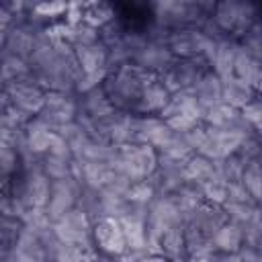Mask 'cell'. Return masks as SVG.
<instances>
[{"instance_id": "obj_1", "label": "cell", "mask_w": 262, "mask_h": 262, "mask_svg": "<svg viewBox=\"0 0 262 262\" xmlns=\"http://www.w3.org/2000/svg\"><path fill=\"white\" fill-rule=\"evenodd\" d=\"M151 78H154V74L141 70L139 66L125 63V66L113 68L108 72L102 88L106 90V94L117 111L137 115V106L141 102L143 90Z\"/></svg>"}, {"instance_id": "obj_2", "label": "cell", "mask_w": 262, "mask_h": 262, "mask_svg": "<svg viewBox=\"0 0 262 262\" xmlns=\"http://www.w3.org/2000/svg\"><path fill=\"white\" fill-rule=\"evenodd\" d=\"M217 2H190V0H160L154 2L151 8V20L166 31H178L186 27L201 29L215 10Z\"/></svg>"}, {"instance_id": "obj_3", "label": "cell", "mask_w": 262, "mask_h": 262, "mask_svg": "<svg viewBox=\"0 0 262 262\" xmlns=\"http://www.w3.org/2000/svg\"><path fill=\"white\" fill-rule=\"evenodd\" d=\"M260 6L248 0H221L215 4L213 20L215 25L233 39H242L258 20H260Z\"/></svg>"}, {"instance_id": "obj_4", "label": "cell", "mask_w": 262, "mask_h": 262, "mask_svg": "<svg viewBox=\"0 0 262 262\" xmlns=\"http://www.w3.org/2000/svg\"><path fill=\"white\" fill-rule=\"evenodd\" d=\"M160 154L145 143H127L117 149L115 166L131 180H149L158 170Z\"/></svg>"}, {"instance_id": "obj_5", "label": "cell", "mask_w": 262, "mask_h": 262, "mask_svg": "<svg viewBox=\"0 0 262 262\" xmlns=\"http://www.w3.org/2000/svg\"><path fill=\"white\" fill-rule=\"evenodd\" d=\"M168 49L176 59H205L211 66L215 53V41H211L201 29L186 27L170 33Z\"/></svg>"}, {"instance_id": "obj_6", "label": "cell", "mask_w": 262, "mask_h": 262, "mask_svg": "<svg viewBox=\"0 0 262 262\" xmlns=\"http://www.w3.org/2000/svg\"><path fill=\"white\" fill-rule=\"evenodd\" d=\"M80 115V102H78V94L74 92H47L45 96V106L43 111L37 115L45 125H49L53 131H57L59 127L76 121Z\"/></svg>"}, {"instance_id": "obj_7", "label": "cell", "mask_w": 262, "mask_h": 262, "mask_svg": "<svg viewBox=\"0 0 262 262\" xmlns=\"http://www.w3.org/2000/svg\"><path fill=\"white\" fill-rule=\"evenodd\" d=\"M2 92L8 96L12 106L27 113L29 117H37L45 106L47 90L37 82L35 76H31L27 80H20V82H12V84L4 86Z\"/></svg>"}, {"instance_id": "obj_8", "label": "cell", "mask_w": 262, "mask_h": 262, "mask_svg": "<svg viewBox=\"0 0 262 262\" xmlns=\"http://www.w3.org/2000/svg\"><path fill=\"white\" fill-rule=\"evenodd\" d=\"M92 227L94 221L80 207H74L53 223V231L61 244H80V246H94Z\"/></svg>"}, {"instance_id": "obj_9", "label": "cell", "mask_w": 262, "mask_h": 262, "mask_svg": "<svg viewBox=\"0 0 262 262\" xmlns=\"http://www.w3.org/2000/svg\"><path fill=\"white\" fill-rule=\"evenodd\" d=\"M92 242H94V248L98 252L113 256V258H121L123 254L129 252L121 221L117 217H102V219L94 221Z\"/></svg>"}, {"instance_id": "obj_10", "label": "cell", "mask_w": 262, "mask_h": 262, "mask_svg": "<svg viewBox=\"0 0 262 262\" xmlns=\"http://www.w3.org/2000/svg\"><path fill=\"white\" fill-rule=\"evenodd\" d=\"M207 70H211V66L205 59H176L160 76V80L170 90V94H174V92H182V90H192L196 80Z\"/></svg>"}, {"instance_id": "obj_11", "label": "cell", "mask_w": 262, "mask_h": 262, "mask_svg": "<svg viewBox=\"0 0 262 262\" xmlns=\"http://www.w3.org/2000/svg\"><path fill=\"white\" fill-rule=\"evenodd\" d=\"M246 137L237 131H223V129H213V127H207V135H205V141L201 143V147L196 149V154L213 160V162H219L223 158H229L233 156L242 141Z\"/></svg>"}, {"instance_id": "obj_12", "label": "cell", "mask_w": 262, "mask_h": 262, "mask_svg": "<svg viewBox=\"0 0 262 262\" xmlns=\"http://www.w3.org/2000/svg\"><path fill=\"white\" fill-rule=\"evenodd\" d=\"M203 123L207 127H213V129H223V131H237L242 133L244 137H250V135H256L258 131L244 119L242 111L225 104V102H219L211 108L205 111V117H203Z\"/></svg>"}, {"instance_id": "obj_13", "label": "cell", "mask_w": 262, "mask_h": 262, "mask_svg": "<svg viewBox=\"0 0 262 262\" xmlns=\"http://www.w3.org/2000/svg\"><path fill=\"white\" fill-rule=\"evenodd\" d=\"M82 184L76 178H66V180H55L51 182V194L47 201V215L55 223L59 217H63L68 211H72L78 205Z\"/></svg>"}, {"instance_id": "obj_14", "label": "cell", "mask_w": 262, "mask_h": 262, "mask_svg": "<svg viewBox=\"0 0 262 262\" xmlns=\"http://www.w3.org/2000/svg\"><path fill=\"white\" fill-rule=\"evenodd\" d=\"M184 164L186 162H178V160H172V158L160 154L158 170L149 178V182L154 184L158 194H174L186 182V178H184Z\"/></svg>"}, {"instance_id": "obj_15", "label": "cell", "mask_w": 262, "mask_h": 262, "mask_svg": "<svg viewBox=\"0 0 262 262\" xmlns=\"http://www.w3.org/2000/svg\"><path fill=\"white\" fill-rule=\"evenodd\" d=\"M37 33L23 25H12L10 29L2 31V55H14L20 59H31L37 47Z\"/></svg>"}, {"instance_id": "obj_16", "label": "cell", "mask_w": 262, "mask_h": 262, "mask_svg": "<svg viewBox=\"0 0 262 262\" xmlns=\"http://www.w3.org/2000/svg\"><path fill=\"white\" fill-rule=\"evenodd\" d=\"M174 61H176V57L172 55V51L168 49L166 43L147 41V45L141 49V53L137 55V59L133 63L154 76H162Z\"/></svg>"}, {"instance_id": "obj_17", "label": "cell", "mask_w": 262, "mask_h": 262, "mask_svg": "<svg viewBox=\"0 0 262 262\" xmlns=\"http://www.w3.org/2000/svg\"><path fill=\"white\" fill-rule=\"evenodd\" d=\"M160 117L166 121V119H172V117H194V119H201L205 117V108L201 106V102L196 100L194 92L192 90H182V92H174L168 100V104L164 106V111L160 113Z\"/></svg>"}, {"instance_id": "obj_18", "label": "cell", "mask_w": 262, "mask_h": 262, "mask_svg": "<svg viewBox=\"0 0 262 262\" xmlns=\"http://www.w3.org/2000/svg\"><path fill=\"white\" fill-rule=\"evenodd\" d=\"M237 51H239V41L233 39V37H225V39L215 43V53H213V59H211V70L221 80L233 78V66H235Z\"/></svg>"}, {"instance_id": "obj_19", "label": "cell", "mask_w": 262, "mask_h": 262, "mask_svg": "<svg viewBox=\"0 0 262 262\" xmlns=\"http://www.w3.org/2000/svg\"><path fill=\"white\" fill-rule=\"evenodd\" d=\"M170 90L164 86V82L160 80V76H154L149 80V84L145 86L143 90V96H141V102L137 106V115L139 117H149V115H158L164 111V106L168 104L170 100Z\"/></svg>"}, {"instance_id": "obj_20", "label": "cell", "mask_w": 262, "mask_h": 262, "mask_svg": "<svg viewBox=\"0 0 262 262\" xmlns=\"http://www.w3.org/2000/svg\"><path fill=\"white\" fill-rule=\"evenodd\" d=\"M78 102H80V115H84L88 119H94V121H102V119L111 117L117 111L102 86L78 96Z\"/></svg>"}, {"instance_id": "obj_21", "label": "cell", "mask_w": 262, "mask_h": 262, "mask_svg": "<svg viewBox=\"0 0 262 262\" xmlns=\"http://www.w3.org/2000/svg\"><path fill=\"white\" fill-rule=\"evenodd\" d=\"M227 223V215L223 211V207H217V205H209V203H203L192 215L190 219L186 221V225H192L194 229H199L201 233L213 237L217 233V229Z\"/></svg>"}, {"instance_id": "obj_22", "label": "cell", "mask_w": 262, "mask_h": 262, "mask_svg": "<svg viewBox=\"0 0 262 262\" xmlns=\"http://www.w3.org/2000/svg\"><path fill=\"white\" fill-rule=\"evenodd\" d=\"M53 137H55V131L45 125L39 117H33L25 129V139H27V147L33 156L37 158H43L49 154V147L53 143Z\"/></svg>"}, {"instance_id": "obj_23", "label": "cell", "mask_w": 262, "mask_h": 262, "mask_svg": "<svg viewBox=\"0 0 262 262\" xmlns=\"http://www.w3.org/2000/svg\"><path fill=\"white\" fill-rule=\"evenodd\" d=\"M192 92H194L196 100L201 102V106L207 111V108L223 102V80L213 70H207L192 86Z\"/></svg>"}, {"instance_id": "obj_24", "label": "cell", "mask_w": 262, "mask_h": 262, "mask_svg": "<svg viewBox=\"0 0 262 262\" xmlns=\"http://www.w3.org/2000/svg\"><path fill=\"white\" fill-rule=\"evenodd\" d=\"M74 55H76V61H78L82 72L108 70V49L102 41L82 45V47H74Z\"/></svg>"}, {"instance_id": "obj_25", "label": "cell", "mask_w": 262, "mask_h": 262, "mask_svg": "<svg viewBox=\"0 0 262 262\" xmlns=\"http://www.w3.org/2000/svg\"><path fill=\"white\" fill-rule=\"evenodd\" d=\"M184 225L186 223H176L168 227L162 233L160 239V254L166 256L172 262H184L186 260V237H184Z\"/></svg>"}, {"instance_id": "obj_26", "label": "cell", "mask_w": 262, "mask_h": 262, "mask_svg": "<svg viewBox=\"0 0 262 262\" xmlns=\"http://www.w3.org/2000/svg\"><path fill=\"white\" fill-rule=\"evenodd\" d=\"M260 94L256 92V88L250 82H244L235 76L229 80H223V102L237 111H242L246 104H250Z\"/></svg>"}, {"instance_id": "obj_27", "label": "cell", "mask_w": 262, "mask_h": 262, "mask_svg": "<svg viewBox=\"0 0 262 262\" xmlns=\"http://www.w3.org/2000/svg\"><path fill=\"white\" fill-rule=\"evenodd\" d=\"M213 246L219 254H237L239 248L244 246V233H242V227L227 221L223 223L217 233L213 235Z\"/></svg>"}, {"instance_id": "obj_28", "label": "cell", "mask_w": 262, "mask_h": 262, "mask_svg": "<svg viewBox=\"0 0 262 262\" xmlns=\"http://www.w3.org/2000/svg\"><path fill=\"white\" fill-rule=\"evenodd\" d=\"M115 18H117V10L113 4H108V2H82V23L100 31L102 27L113 23Z\"/></svg>"}, {"instance_id": "obj_29", "label": "cell", "mask_w": 262, "mask_h": 262, "mask_svg": "<svg viewBox=\"0 0 262 262\" xmlns=\"http://www.w3.org/2000/svg\"><path fill=\"white\" fill-rule=\"evenodd\" d=\"M217 176V166L213 160L201 156V154H192L186 164H184V178L188 182H196V184H205L207 180Z\"/></svg>"}, {"instance_id": "obj_30", "label": "cell", "mask_w": 262, "mask_h": 262, "mask_svg": "<svg viewBox=\"0 0 262 262\" xmlns=\"http://www.w3.org/2000/svg\"><path fill=\"white\" fill-rule=\"evenodd\" d=\"M0 70H2V88L12 84V82H20V80L35 76L31 70V63L27 59H20L14 55H2Z\"/></svg>"}, {"instance_id": "obj_31", "label": "cell", "mask_w": 262, "mask_h": 262, "mask_svg": "<svg viewBox=\"0 0 262 262\" xmlns=\"http://www.w3.org/2000/svg\"><path fill=\"white\" fill-rule=\"evenodd\" d=\"M262 61L258 57H254L250 51H246L239 43V51H237V57H235V66H233V76L244 80V82H250L254 86V80L258 76V70H260Z\"/></svg>"}, {"instance_id": "obj_32", "label": "cell", "mask_w": 262, "mask_h": 262, "mask_svg": "<svg viewBox=\"0 0 262 262\" xmlns=\"http://www.w3.org/2000/svg\"><path fill=\"white\" fill-rule=\"evenodd\" d=\"M72 164H74V158L70 160V158H57V156H49V154L41 158V170L51 182L74 178L72 176Z\"/></svg>"}, {"instance_id": "obj_33", "label": "cell", "mask_w": 262, "mask_h": 262, "mask_svg": "<svg viewBox=\"0 0 262 262\" xmlns=\"http://www.w3.org/2000/svg\"><path fill=\"white\" fill-rule=\"evenodd\" d=\"M57 135H61V139L70 145V149H72V154L74 156H78L92 139L88 137V133H86V129L78 123V121H72V123H68V125H63V127H59L57 131H55Z\"/></svg>"}, {"instance_id": "obj_34", "label": "cell", "mask_w": 262, "mask_h": 262, "mask_svg": "<svg viewBox=\"0 0 262 262\" xmlns=\"http://www.w3.org/2000/svg\"><path fill=\"white\" fill-rule=\"evenodd\" d=\"M68 10H70V4L68 2H35L33 8H31V12L41 23H45L47 27L49 25H55V20H61L63 23Z\"/></svg>"}, {"instance_id": "obj_35", "label": "cell", "mask_w": 262, "mask_h": 262, "mask_svg": "<svg viewBox=\"0 0 262 262\" xmlns=\"http://www.w3.org/2000/svg\"><path fill=\"white\" fill-rule=\"evenodd\" d=\"M117 149L113 143H106V141H90L78 156V160L82 162H115L117 158Z\"/></svg>"}, {"instance_id": "obj_36", "label": "cell", "mask_w": 262, "mask_h": 262, "mask_svg": "<svg viewBox=\"0 0 262 262\" xmlns=\"http://www.w3.org/2000/svg\"><path fill=\"white\" fill-rule=\"evenodd\" d=\"M0 170H2V180H8L23 170V160L18 149L4 141H0Z\"/></svg>"}, {"instance_id": "obj_37", "label": "cell", "mask_w": 262, "mask_h": 262, "mask_svg": "<svg viewBox=\"0 0 262 262\" xmlns=\"http://www.w3.org/2000/svg\"><path fill=\"white\" fill-rule=\"evenodd\" d=\"M215 166H217V176L223 178L225 182H231V184L242 182L244 172H246V164L237 158V154H233V156H229V158H223V160L215 162Z\"/></svg>"}, {"instance_id": "obj_38", "label": "cell", "mask_w": 262, "mask_h": 262, "mask_svg": "<svg viewBox=\"0 0 262 262\" xmlns=\"http://www.w3.org/2000/svg\"><path fill=\"white\" fill-rule=\"evenodd\" d=\"M203 196H205V203L223 207L227 203V196H229V182H225L219 176L207 180L203 184Z\"/></svg>"}, {"instance_id": "obj_39", "label": "cell", "mask_w": 262, "mask_h": 262, "mask_svg": "<svg viewBox=\"0 0 262 262\" xmlns=\"http://www.w3.org/2000/svg\"><path fill=\"white\" fill-rule=\"evenodd\" d=\"M156 196H158V192L149 180H133L125 192V199L135 205H149Z\"/></svg>"}, {"instance_id": "obj_40", "label": "cell", "mask_w": 262, "mask_h": 262, "mask_svg": "<svg viewBox=\"0 0 262 262\" xmlns=\"http://www.w3.org/2000/svg\"><path fill=\"white\" fill-rule=\"evenodd\" d=\"M258 209V203H225L223 205V211L227 215V221L235 223V225H244L252 219V215L256 213Z\"/></svg>"}, {"instance_id": "obj_41", "label": "cell", "mask_w": 262, "mask_h": 262, "mask_svg": "<svg viewBox=\"0 0 262 262\" xmlns=\"http://www.w3.org/2000/svg\"><path fill=\"white\" fill-rule=\"evenodd\" d=\"M242 184L252 194V199L258 203V199L262 196V162H254V164H248L246 166Z\"/></svg>"}, {"instance_id": "obj_42", "label": "cell", "mask_w": 262, "mask_h": 262, "mask_svg": "<svg viewBox=\"0 0 262 262\" xmlns=\"http://www.w3.org/2000/svg\"><path fill=\"white\" fill-rule=\"evenodd\" d=\"M23 223H25V227H29L37 233H43L53 227V221L47 215V209H35V207L27 209V213L23 215Z\"/></svg>"}, {"instance_id": "obj_43", "label": "cell", "mask_w": 262, "mask_h": 262, "mask_svg": "<svg viewBox=\"0 0 262 262\" xmlns=\"http://www.w3.org/2000/svg\"><path fill=\"white\" fill-rule=\"evenodd\" d=\"M235 154H237V158H239L246 166H248V164H254V162H262V139L258 137V133L246 137Z\"/></svg>"}, {"instance_id": "obj_44", "label": "cell", "mask_w": 262, "mask_h": 262, "mask_svg": "<svg viewBox=\"0 0 262 262\" xmlns=\"http://www.w3.org/2000/svg\"><path fill=\"white\" fill-rule=\"evenodd\" d=\"M111 70H100V72H80L78 76V82H76V94L82 96L90 90H96L104 84L106 76H108Z\"/></svg>"}, {"instance_id": "obj_45", "label": "cell", "mask_w": 262, "mask_h": 262, "mask_svg": "<svg viewBox=\"0 0 262 262\" xmlns=\"http://www.w3.org/2000/svg\"><path fill=\"white\" fill-rule=\"evenodd\" d=\"M242 233H244V244L254 246V248L262 244V209L260 207L256 209L252 219L242 225Z\"/></svg>"}, {"instance_id": "obj_46", "label": "cell", "mask_w": 262, "mask_h": 262, "mask_svg": "<svg viewBox=\"0 0 262 262\" xmlns=\"http://www.w3.org/2000/svg\"><path fill=\"white\" fill-rule=\"evenodd\" d=\"M242 115L244 119L256 129V131H262V96L254 98L250 104H246L242 108Z\"/></svg>"}, {"instance_id": "obj_47", "label": "cell", "mask_w": 262, "mask_h": 262, "mask_svg": "<svg viewBox=\"0 0 262 262\" xmlns=\"http://www.w3.org/2000/svg\"><path fill=\"white\" fill-rule=\"evenodd\" d=\"M168 127L176 133H186L190 129H194L196 125H201L203 121L201 119H194V117H172V119H166Z\"/></svg>"}, {"instance_id": "obj_48", "label": "cell", "mask_w": 262, "mask_h": 262, "mask_svg": "<svg viewBox=\"0 0 262 262\" xmlns=\"http://www.w3.org/2000/svg\"><path fill=\"white\" fill-rule=\"evenodd\" d=\"M227 203H256L252 199V194L246 190V186L242 182H235L231 184L229 182V196H227Z\"/></svg>"}, {"instance_id": "obj_49", "label": "cell", "mask_w": 262, "mask_h": 262, "mask_svg": "<svg viewBox=\"0 0 262 262\" xmlns=\"http://www.w3.org/2000/svg\"><path fill=\"white\" fill-rule=\"evenodd\" d=\"M49 156H57V158H74V154H72V149H70V145L61 139V135H57L55 133V137H53V143H51V147H49Z\"/></svg>"}, {"instance_id": "obj_50", "label": "cell", "mask_w": 262, "mask_h": 262, "mask_svg": "<svg viewBox=\"0 0 262 262\" xmlns=\"http://www.w3.org/2000/svg\"><path fill=\"white\" fill-rule=\"evenodd\" d=\"M254 88H256V92L262 96V66H260V70H258V76H256V80H254Z\"/></svg>"}, {"instance_id": "obj_51", "label": "cell", "mask_w": 262, "mask_h": 262, "mask_svg": "<svg viewBox=\"0 0 262 262\" xmlns=\"http://www.w3.org/2000/svg\"><path fill=\"white\" fill-rule=\"evenodd\" d=\"M258 250H260V254H262V244H260V246H258Z\"/></svg>"}]
</instances>
